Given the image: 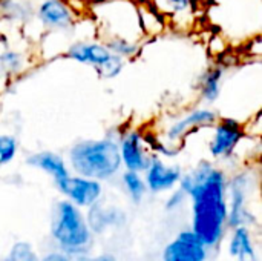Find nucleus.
Segmentation results:
<instances>
[{
  "instance_id": "6",
  "label": "nucleus",
  "mask_w": 262,
  "mask_h": 261,
  "mask_svg": "<svg viewBox=\"0 0 262 261\" xmlns=\"http://www.w3.org/2000/svg\"><path fill=\"white\" fill-rule=\"evenodd\" d=\"M52 235L68 251H78L88 246L91 232L81 212L72 202H60L52 220Z\"/></svg>"
},
{
  "instance_id": "14",
  "label": "nucleus",
  "mask_w": 262,
  "mask_h": 261,
  "mask_svg": "<svg viewBox=\"0 0 262 261\" xmlns=\"http://www.w3.org/2000/svg\"><path fill=\"white\" fill-rule=\"evenodd\" d=\"M227 66L224 63H216L213 66H209L201 75L198 82V92L200 98L207 105H213L220 100L223 94V86L227 77Z\"/></svg>"
},
{
  "instance_id": "15",
  "label": "nucleus",
  "mask_w": 262,
  "mask_h": 261,
  "mask_svg": "<svg viewBox=\"0 0 262 261\" xmlns=\"http://www.w3.org/2000/svg\"><path fill=\"white\" fill-rule=\"evenodd\" d=\"M249 188V175L238 174L227 183V191L230 192V212H227V222L232 228L241 226L247 218L246 211V192Z\"/></svg>"
},
{
  "instance_id": "3",
  "label": "nucleus",
  "mask_w": 262,
  "mask_h": 261,
  "mask_svg": "<svg viewBox=\"0 0 262 261\" xmlns=\"http://www.w3.org/2000/svg\"><path fill=\"white\" fill-rule=\"evenodd\" d=\"M92 14L101 42L107 38H127L141 43L146 37L141 26L138 0H95Z\"/></svg>"
},
{
  "instance_id": "12",
  "label": "nucleus",
  "mask_w": 262,
  "mask_h": 261,
  "mask_svg": "<svg viewBox=\"0 0 262 261\" xmlns=\"http://www.w3.org/2000/svg\"><path fill=\"white\" fill-rule=\"evenodd\" d=\"M144 174V183L150 192H164L180 183L183 169L180 165H169L164 158L154 154Z\"/></svg>"
},
{
  "instance_id": "10",
  "label": "nucleus",
  "mask_w": 262,
  "mask_h": 261,
  "mask_svg": "<svg viewBox=\"0 0 262 261\" xmlns=\"http://www.w3.org/2000/svg\"><path fill=\"white\" fill-rule=\"evenodd\" d=\"M35 18L51 32H71L77 28V12L64 0H40Z\"/></svg>"
},
{
  "instance_id": "11",
  "label": "nucleus",
  "mask_w": 262,
  "mask_h": 261,
  "mask_svg": "<svg viewBox=\"0 0 262 261\" xmlns=\"http://www.w3.org/2000/svg\"><path fill=\"white\" fill-rule=\"evenodd\" d=\"M55 186L75 206H92L98 202L103 192L101 182L71 174L66 178L57 182Z\"/></svg>"
},
{
  "instance_id": "1",
  "label": "nucleus",
  "mask_w": 262,
  "mask_h": 261,
  "mask_svg": "<svg viewBox=\"0 0 262 261\" xmlns=\"http://www.w3.org/2000/svg\"><path fill=\"white\" fill-rule=\"evenodd\" d=\"M180 189L193 202V232L204 245H215L227 222V180L224 171L203 160L180 178Z\"/></svg>"
},
{
  "instance_id": "24",
  "label": "nucleus",
  "mask_w": 262,
  "mask_h": 261,
  "mask_svg": "<svg viewBox=\"0 0 262 261\" xmlns=\"http://www.w3.org/2000/svg\"><path fill=\"white\" fill-rule=\"evenodd\" d=\"M186 192L183 191V189H178L177 192H173L170 197H169V200H167V205H166V208L167 209H173V208H178L180 205H183L184 203V200H186Z\"/></svg>"
},
{
  "instance_id": "17",
  "label": "nucleus",
  "mask_w": 262,
  "mask_h": 261,
  "mask_svg": "<svg viewBox=\"0 0 262 261\" xmlns=\"http://www.w3.org/2000/svg\"><path fill=\"white\" fill-rule=\"evenodd\" d=\"M0 18L26 25L35 18V6L31 0H0Z\"/></svg>"
},
{
  "instance_id": "7",
  "label": "nucleus",
  "mask_w": 262,
  "mask_h": 261,
  "mask_svg": "<svg viewBox=\"0 0 262 261\" xmlns=\"http://www.w3.org/2000/svg\"><path fill=\"white\" fill-rule=\"evenodd\" d=\"M207 151L213 160H230L246 140L244 123L235 117H221L209 128Z\"/></svg>"
},
{
  "instance_id": "8",
  "label": "nucleus",
  "mask_w": 262,
  "mask_h": 261,
  "mask_svg": "<svg viewBox=\"0 0 262 261\" xmlns=\"http://www.w3.org/2000/svg\"><path fill=\"white\" fill-rule=\"evenodd\" d=\"M220 118L216 109L210 106H196L186 111L183 115L177 117L164 131L163 142L172 146H178L183 149L186 140L193 135L195 132L212 126Z\"/></svg>"
},
{
  "instance_id": "13",
  "label": "nucleus",
  "mask_w": 262,
  "mask_h": 261,
  "mask_svg": "<svg viewBox=\"0 0 262 261\" xmlns=\"http://www.w3.org/2000/svg\"><path fill=\"white\" fill-rule=\"evenodd\" d=\"M204 243L195 232H183L164 251V261H204Z\"/></svg>"
},
{
  "instance_id": "16",
  "label": "nucleus",
  "mask_w": 262,
  "mask_h": 261,
  "mask_svg": "<svg viewBox=\"0 0 262 261\" xmlns=\"http://www.w3.org/2000/svg\"><path fill=\"white\" fill-rule=\"evenodd\" d=\"M26 165L40 169L54 178V183L66 178L71 172L64 158L52 151H38L26 157Z\"/></svg>"
},
{
  "instance_id": "5",
  "label": "nucleus",
  "mask_w": 262,
  "mask_h": 261,
  "mask_svg": "<svg viewBox=\"0 0 262 261\" xmlns=\"http://www.w3.org/2000/svg\"><path fill=\"white\" fill-rule=\"evenodd\" d=\"M215 5L227 6V26L221 29L223 38L236 42H253L261 37L262 0H229L223 3L215 0Z\"/></svg>"
},
{
  "instance_id": "25",
  "label": "nucleus",
  "mask_w": 262,
  "mask_h": 261,
  "mask_svg": "<svg viewBox=\"0 0 262 261\" xmlns=\"http://www.w3.org/2000/svg\"><path fill=\"white\" fill-rule=\"evenodd\" d=\"M89 261H115L111 255H101V257H97V258H94V260H89Z\"/></svg>"
},
{
  "instance_id": "19",
  "label": "nucleus",
  "mask_w": 262,
  "mask_h": 261,
  "mask_svg": "<svg viewBox=\"0 0 262 261\" xmlns=\"http://www.w3.org/2000/svg\"><path fill=\"white\" fill-rule=\"evenodd\" d=\"M230 252L232 255L238 257L239 261H256L253 246L250 243V235L246 228H241V226L236 228V232L230 245Z\"/></svg>"
},
{
  "instance_id": "22",
  "label": "nucleus",
  "mask_w": 262,
  "mask_h": 261,
  "mask_svg": "<svg viewBox=\"0 0 262 261\" xmlns=\"http://www.w3.org/2000/svg\"><path fill=\"white\" fill-rule=\"evenodd\" d=\"M18 137L8 132H0V168L8 166L18 154Z\"/></svg>"
},
{
  "instance_id": "9",
  "label": "nucleus",
  "mask_w": 262,
  "mask_h": 261,
  "mask_svg": "<svg viewBox=\"0 0 262 261\" xmlns=\"http://www.w3.org/2000/svg\"><path fill=\"white\" fill-rule=\"evenodd\" d=\"M118 149L123 168L126 171H134L140 174L146 171L154 155L150 149V142L137 128H126L120 131Z\"/></svg>"
},
{
  "instance_id": "20",
  "label": "nucleus",
  "mask_w": 262,
  "mask_h": 261,
  "mask_svg": "<svg viewBox=\"0 0 262 261\" xmlns=\"http://www.w3.org/2000/svg\"><path fill=\"white\" fill-rule=\"evenodd\" d=\"M111 52H114L115 55L121 57L123 60L129 62V60H135L140 52H141V43L135 42V40H127V38H107L103 42Z\"/></svg>"
},
{
  "instance_id": "4",
  "label": "nucleus",
  "mask_w": 262,
  "mask_h": 261,
  "mask_svg": "<svg viewBox=\"0 0 262 261\" xmlns=\"http://www.w3.org/2000/svg\"><path fill=\"white\" fill-rule=\"evenodd\" d=\"M63 57L80 65L91 66L103 80L117 78L127 63L111 52L101 40H75L64 49Z\"/></svg>"
},
{
  "instance_id": "18",
  "label": "nucleus",
  "mask_w": 262,
  "mask_h": 261,
  "mask_svg": "<svg viewBox=\"0 0 262 261\" xmlns=\"http://www.w3.org/2000/svg\"><path fill=\"white\" fill-rule=\"evenodd\" d=\"M26 69V55L14 48L0 51V80L11 82Z\"/></svg>"
},
{
  "instance_id": "23",
  "label": "nucleus",
  "mask_w": 262,
  "mask_h": 261,
  "mask_svg": "<svg viewBox=\"0 0 262 261\" xmlns=\"http://www.w3.org/2000/svg\"><path fill=\"white\" fill-rule=\"evenodd\" d=\"M9 261H38L37 260V255L34 254L32 248L25 243V242H20L17 243L11 254H9Z\"/></svg>"
},
{
  "instance_id": "2",
  "label": "nucleus",
  "mask_w": 262,
  "mask_h": 261,
  "mask_svg": "<svg viewBox=\"0 0 262 261\" xmlns=\"http://www.w3.org/2000/svg\"><path fill=\"white\" fill-rule=\"evenodd\" d=\"M118 135L107 134L101 138H84L75 142L68 151V163L77 175L109 180L115 177L121 168V157L118 149Z\"/></svg>"
},
{
  "instance_id": "21",
  "label": "nucleus",
  "mask_w": 262,
  "mask_h": 261,
  "mask_svg": "<svg viewBox=\"0 0 262 261\" xmlns=\"http://www.w3.org/2000/svg\"><path fill=\"white\" fill-rule=\"evenodd\" d=\"M121 182L129 194V197L135 202L140 203L146 194V183L143 180V177L140 175V172H134V171H124L121 175Z\"/></svg>"
}]
</instances>
